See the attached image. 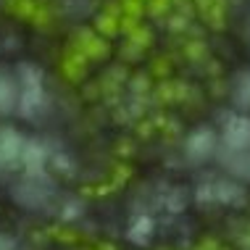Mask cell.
Masks as SVG:
<instances>
[{
  "mask_svg": "<svg viewBox=\"0 0 250 250\" xmlns=\"http://www.w3.org/2000/svg\"><path fill=\"white\" fill-rule=\"evenodd\" d=\"M224 147L229 153L250 150V119L248 116H232L224 124Z\"/></svg>",
  "mask_w": 250,
  "mask_h": 250,
  "instance_id": "cell-1",
  "label": "cell"
},
{
  "mask_svg": "<svg viewBox=\"0 0 250 250\" xmlns=\"http://www.w3.org/2000/svg\"><path fill=\"white\" fill-rule=\"evenodd\" d=\"M26 140L19 134L16 129H0V166H8L21 161V150H24Z\"/></svg>",
  "mask_w": 250,
  "mask_h": 250,
  "instance_id": "cell-2",
  "label": "cell"
},
{
  "mask_svg": "<svg viewBox=\"0 0 250 250\" xmlns=\"http://www.w3.org/2000/svg\"><path fill=\"white\" fill-rule=\"evenodd\" d=\"M213 145H216V137L211 129H198L190 134L187 140V158L192 161H206L208 155L213 153Z\"/></svg>",
  "mask_w": 250,
  "mask_h": 250,
  "instance_id": "cell-3",
  "label": "cell"
},
{
  "mask_svg": "<svg viewBox=\"0 0 250 250\" xmlns=\"http://www.w3.org/2000/svg\"><path fill=\"white\" fill-rule=\"evenodd\" d=\"M19 105V87L5 71H0V113H11Z\"/></svg>",
  "mask_w": 250,
  "mask_h": 250,
  "instance_id": "cell-4",
  "label": "cell"
},
{
  "mask_svg": "<svg viewBox=\"0 0 250 250\" xmlns=\"http://www.w3.org/2000/svg\"><path fill=\"white\" fill-rule=\"evenodd\" d=\"M79 40H82L79 50H82L87 58H105L108 56V42H105L103 37H92L90 32H84Z\"/></svg>",
  "mask_w": 250,
  "mask_h": 250,
  "instance_id": "cell-5",
  "label": "cell"
},
{
  "mask_svg": "<svg viewBox=\"0 0 250 250\" xmlns=\"http://www.w3.org/2000/svg\"><path fill=\"white\" fill-rule=\"evenodd\" d=\"M63 71H66V77H69V79L84 77V71H87V56H84L82 50H71L69 58L63 61Z\"/></svg>",
  "mask_w": 250,
  "mask_h": 250,
  "instance_id": "cell-6",
  "label": "cell"
},
{
  "mask_svg": "<svg viewBox=\"0 0 250 250\" xmlns=\"http://www.w3.org/2000/svg\"><path fill=\"white\" fill-rule=\"evenodd\" d=\"M42 158H45V147L40 143H24V150H21V161L32 171L42 168Z\"/></svg>",
  "mask_w": 250,
  "mask_h": 250,
  "instance_id": "cell-7",
  "label": "cell"
},
{
  "mask_svg": "<svg viewBox=\"0 0 250 250\" xmlns=\"http://www.w3.org/2000/svg\"><path fill=\"white\" fill-rule=\"evenodd\" d=\"M150 237H153V221L150 219H137L134 221V227L129 232V240L137 242V245H145Z\"/></svg>",
  "mask_w": 250,
  "mask_h": 250,
  "instance_id": "cell-8",
  "label": "cell"
},
{
  "mask_svg": "<svg viewBox=\"0 0 250 250\" xmlns=\"http://www.w3.org/2000/svg\"><path fill=\"white\" fill-rule=\"evenodd\" d=\"M234 100H237L240 108H250V74L240 79L237 90H234Z\"/></svg>",
  "mask_w": 250,
  "mask_h": 250,
  "instance_id": "cell-9",
  "label": "cell"
},
{
  "mask_svg": "<svg viewBox=\"0 0 250 250\" xmlns=\"http://www.w3.org/2000/svg\"><path fill=\"white\" fill-rule=\"evenodd\" d=\"M98 32H103L105 37H113L119 32V21L116 16H111V13H103V16L98 19Z\"/></svg>",
  "mask_w": 250,
  "mask_h": 250,
  "instance_id": "cell-10",
  "label": "cell"
}]
</instances>
